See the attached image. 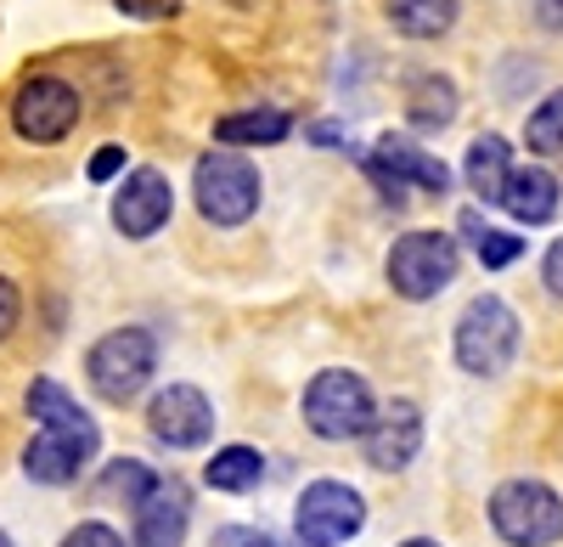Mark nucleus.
<instances>
[{
    "instance_id": "obj_1",
    "label": "nucleus",
    "mask_w": 563,
    "mask_h": 547,
    "mask_svg": "<svg viewBox=\"0 0 563 547\" xmlns=\"http://www.w3.org/2000/svg\"><path fill=\"white\" fill-rule=\"evenodd\" d=\"M153 368H158V344H153L147 328H113L85 355L90 390H97L102 401H113V406H124V401H135L141 390H147Z\"/></svg>"
},
{
    "instance_id": "obj_2",
    "label": "nucleus",
    "mask_w": 563,
    "mask_h": 547,
    "mask_svg": "<svg viewBox=\"0 0 563 547\" xmlns=\"http://www.w3.org/2000/svg\"><path fill=\"white\" fill-rule=\"evenodd\" d=\"M490 525L512 547H552L563 541V496L541 480H507L490 496Z\"/></svg>"
},
{
    "instance_id": "obj_3",
    "label": "nucleus",
    "mask_w": 563,
    "mask_h": 547,
    "mask_svg": "<svg viewBox=\"0 0 563 547\" xmlns=\"http://www.w3.org/2000/svg\"><path fill=\"white\" fill-rule=\"evenodd\" d=\"M372 413H378V406H372V384L350 368H327L305 390V424L321 440H361Z\"/></svg>"
},
{
    "instance_id": "obj_4",
    "label": "nucleus",
    "mask_w": 563,
    "mask_h": 547,
    "mask_svg": "<svg viewBox=\"0 0 563 547\" xmlns=\"http://www.w3.org/2000/svg\"><path fill=\"white\" fill-rule=\"evenodd\" d=\"M512 350H519V316L507 310V299L485 294L462 310V322H456V361H462V373H474V379H496Z\"/></svg>"
},
{
    "instance_id": "obj_5",
    "label": "nucleus",
    "mask_w": 563,
    "mask_h": 547,
    "mask_svg": "<svg viewBox=\"0 0 563 547\" xmlns=\"http://www.w3.org/2000/svg\"><path fill=\"white\" fill-rule=\"evenodd\" d=\"M198 209L214 226H243L260 209V169L238 153H203L198 158Z\"/></svg>"
},
{
    "instance_id": "obj_6",
    "label": "nucleus",
    "mask_w": 563,
    "mask_h": 547,
    "mask_svg": "<svg viewBox=\"0 0 563 547\" xmlns=\"http://www.w3.org/2000/svg\"><path fill=\"white\" fill-rule=\"evenodd\" d=\"M102 446V429L79 418V424H40V435L23 446V474L34 485H68L79 480V469L97 458Z\"/></svg>"
},
{
    "instance_id": "obj_7",
    "label": "nucleus",
    "mask_w": 563,
    "mask_h": 547,
    "mask_svg": "<svg viewBox=\"0 0 563 547\" xmlns=\"http://www.w3.org/2000/svg\"><path fill=\"white\" fill-rule=\"evenodd\" d=\"M12 124L23 142H40V147H52L63 142V135L79 124V90L57 74H34L18 85V97H12Z\"/></svg>"
},
{
    "instance_id": "obj_8",
    "label": "nucleus",
    "mask_w": 563,
    "mask_h": 547,
    "mask_svg": "<svg viewBox=\"0 0 563 547\" xmlns=\"http://www.w3.org/2000/svg\"><path fill=\"white\" fill-rule=\"evenodd\" d=\"M456 243L445 232H406L389 249V283L400 299H434L456 277Z\"/></svg>"
},
{
    "instance_id": "obj_9",
    "label": "nucleus",
    "mask_w": 563,
    "mask_h": 547,
    "mask_svg": "<svg viewBox=\"0 0 563 547\" xmlns=\"http://www.w3.org/2000/svg\"><path fill=\"white\" fill-rule=\"evenodd\" d=\"M294 525H299V541H305V547H339V541L361 536L366 503H361V491H350L344 480H316V485H305V496H299Z\"/></svg>"
},
{
    "instance_id": "obj_10",
    "label": "nucleus",
    "mask_w": 563,
    "mask_h": 547,
    "mask_svg": "<svg viewBox=\"0 0 563 547\" xmlns=\"http://www.w3.org/2000/svg\"><path fill=\"white\" fill-rule=\"evenodd\" d=\"M366 175L384 187L389 204H406V187H422V193H445L451 187V169L440 158H429L411 135H384L366 158Z\"/></svg>"
},
{
    "instance_id": "obj_11",
    "label": "nucleus",
    "mask_w": 563,
    "mask_h": 547,
    "mask_svg": "<svg viewBox=\"0 0 563 547\" xmlns=\"http://www.w3.org/2000/svg\"><path fill=\"white\" fill-rule=\"evenodd\" d=\"M147 429L175 451H192L214 435V406L198 384H164L147 406Z\"/></svg>"
},
{
    "instance_id": "obj_12",
    "label": "nucleus",
    "mask_w": 563,
    "mask_h": 547,
    "mask_svg": "<svg viewBox=\"0 0 563 547\" xmlns=\"http://www.w3.org/2000/svg\"><path fill=\"white\" fill-rule=\"evenodd\" d=\"M361 440H366V463L395 474V469H406L417 458V446H422V413L411 401H389L384 413H372Z\"/></svg>"
},
{
    "instance_id": "obj_13",
    "label": "nucleus",
    "mask_w": 563,
    "mask_h": 547,
    "mask_svg": "<svg viewBox=\"0 0 563 547\" xmlns=\"http://www.w3.org/2000/svg\"><path fill=\"white\" fill-rule=\"evenodd\" d=\"M169 209H175L169 175L135 169V175H124V187H119V198H113V226H119L124 238H153L158 226L169 220Z\"/></svg>"
},
{
    "instance_id": "obj_14",
    "label": "nucleus",
    "mask_w": 563,
    "mask_h": 547,
    "mask_svg": "<svg viewBox=\"0 0 563 547\" xmlns=\"http://www.w3.org/2000/svg\"><path fill=\"white\" fill-rule=\"evenodd\" d=\"M186 519H192V496L180 480H158L147 496L135 503V547H180Z\"/></svg>"
},
{
    "instance_id": "obj_15",
    "label": "nucleus",
    "mask_w": 563,
    "mask_h": 547,
    "mask_svg": "<svg viewBox=\"0 0 563 547\" xmlns=\"http://www.w3.org/2000/svg\"><path fill=\"white\" fill-rule=\"evenodd\" d=\"M501 204H507L512 220L547 226V220L558 215V180H552V169H541V164H530V169H507Z\"/></svg>"
},
{
    "instance_id": "obj_16",
    "label": "nucleus",
    "mask_w": 563,
    "mask_h": 547,
    "mask_svg": "<svg viewBox=\"0 0 563 547\" xmlns=\"http://www.w3.org/2000/svg\"><path fill=\"white\" fill-rule=\"evenodd\" d=\"M406 119L417 130H445L456 119V85L445 74H417L406 90Z\"/></svg>"
},
{
    "instance_id": "obj_17",
    "label": "nucleus",
    "mask_w": 563,
    "mask_h": 547,
    "mask_svg": "<svg viewBox=\"0 0 563 547\" xmlns=\"http://www.w3.org/2000/svg\"><path fill=\"white\" fill-rule=\"evenodd\" d=\"M507 169H512V153H507L501 135H479V142L467 147V164H462L467 187H474V198H485V204H501Z\"/></svg>"
},
{
    "instance_id": "obj_18",
    "label": "nucleus",
    "mask_w": 563,
    "mask_h": 547,
    "mask_svg": "<svg viewBox=\"0 0 563 547\" xmlns=\"http://www.w3.org/2000/svg\"><path fill=\"white\" fill-rule=\"evenodd\" d=\"M288 130H294L288 113L254 108V113H225V119L214 124V142H225V147H271V142H282Z\"/></svg>"
},
{
    "instance_id": "obj_19",
    "label": "nucleus",
    "mask_w": 563,
    "mask_h": 547,
    "mask_svg": "<svg viewBox=\"0 0 563 547\" xmlns=\"http://www.w3.org/2000/svg\"><path fill=\"white\" fill-rule=\"evenodd\" d=\"M203 480L214 491H254L265 480V458H260L254 446H225V451H214V458H209Z\"/></svg>"
},
{
    "instance_id": "obj_20",
    "label": "nucleus",
    "mask_w": 563,
    "mask_h": 547,
    "mask_svg": "<svg viewBox=\"0 0 563 547\" xmlns=\"http://www.w3.org/2000/svg\"><path fill=\"white\" fill-rule=\"evenodd\" d=\"M389 18L411 40H440L456 23V0H389Z\"/></svg>"
},
{
    "instance_id": "obj_21",
    "label": "nucleus",
    "mask_w": 563,
    "mask_h": 547,
    "mask_svg": "<svg viewBox=\"0 0 563 547\" xmlns=\"http://www.w3.org/2000/svg\"><path fill=\"white\" fill-rule=\"evenodd\" d=\"M29 413H34V424H79V418H90L57 379H34L29 384Z\"/></svg>"
},
{
    "instance_id": "obj_22",
    "label": "nucleus",
    "mask_w": 563,
    "mask_h": 547,
    "mask_svg": "<svg viewBox=\"0 0 563 547\" xmlns=\"http://www.w3.org/2000/svg\"><path fill=\"white\" fill-rule=\"evenodd\" d=\"M462 232L474 238V249H479V260L490 265V271H501V265H512L525 254V243L512 238V232H490V226L479 220V215H462Z\"/></svg>"
},
{
    "instance_id": "obj_23",
    "label": "nucleus",
    "mask_w": 563,
    "mask_h": 547,
    "mask_svg": "<svg viewBox=\"0 0 563 547\" xmlns=\"http://www.w3.org/2000/svg\"><path fill=\"white\" fill-rule=\"evenodd\" d=\"M102 485H108V496H124V503L135 508L141 496H147V491L158 485V474H153L147 463H141V458H119V463H108Z\"/></svg>"
},
{
    "instance_id": "obj_24",
    "label": "nucleus",
    "mask_w": 563,
    "mask_h": 547,
    "mask_svg": "<svg viewBox=\"0 0 563 547\" xmlns=\"http://www.w3.org/2000/svg\"><path fill=\"white\" fill-rule=\"evenodd\" d=\"M525 142H530V153H558L563 147V90H552V97L530 113Z\"/></svg>"
},
{
    "instance_id": "obj_25",
    "label": "nucleus",
    "mask_w": 563,
    "mask_h": 547,
    "mask_svg": "<svg viewBox=\"0 0 563 547\" xmlns=\"http://www.w3.org/2000/svg\"><path fill=\"white\" fill-rule=\"evenodd\" d=\"M63 547H124V536L113 525H102V519H85V525H74L63 536Z\"/></svg>"
},
{
    "instance_id": "obj_26",
    "label": "nucleus",
    "mask_w": 563,
    "mask_h": 547,
    "mask_svg": "<svg viewBox=\"0 0 563 547\" xmlns=\"http://www.w3.org/2000/svg\"><path fill=\"white\" fill-rule=\"evenodd\" d=\"M113 7H119L124 18H147V23H158V18H175V12H180V0H113Z\"/></svg>"
},
{
    "instance_id": "obj_27",
    "label": "nucleus",
    "mask_w": 563,
    "mask_h": 547,
    "mask_svg": "<svg viewBox=\"0 0 563 547\" xmlns=\"http://www.w3.org/2000/svg\"><path fill=\"white\" fill-rule=\"evenodd\" d=\"M18 316H23V294H18V283H7V277H0V344L12 339Z\"/></svg>"
},
{
    "instance_id": "obj_28",
    "label": "nucleus",
    "mask_w": 563,
    "mask_h": 547,
    "mask_svg": "<svg viewBox=\"0 0 563 547\" xmlns=\"http://www.w3.org/2000/svg\"><path fill=\"white\" fill-rule=\"evenodd\" d=\"M209 547H276V541L265 530H254V525H225V530H214Z\"/></svg>"
},
{
    "instance_id": "obj_29",
    "label": "nucleus",
    "mask_w": 563,
    "mask_h": 547,
    "mask_svg": "<svg viewBox=\"0 0 563 547\" xmlns=\"http://www.w3.org/2000/svg\"><path fill=\"white\" fill-rule=\"evenodd\" d=\"M124 169V147H97V158H90V180H113Z\"/></svg>"
},
{
    "instance_id": "obj_30",
    "label": "nucleus",
    "mask_w": 563,
    "mask_h": 547,
    "mask_svg": "<svg viewBox=\"0 0 563 547\" xmlns=\"http://www.w3.org/2000/svg\"><path fill=\"white\" fill-rule=\"evenodd\" d=\"M541 277H547V288H552V294L563 299V238H558V243L547 249V260H541Z\"/></svg>"
},
{
    "instance_id": "obj_31",
    "label": "nucleus",
    "mask_w": 563,
    "mask_h": 547,
    "mask_svg": "<svg viewBox=\"0 0 563 547\" xmlns=\"http://www.w3.org/2000/svg\"><path fill=\"white\" fill-rule=\"evenodd\" d=\"M536 12H541V23H547V29H558V34H563V0H536Z\"/></svg>"
},
{
    "instance_id": "obj_32",
    "label": "nucleus",
    "mask_w": 563,
    "mask_h": 547,
    "mask_svg": "<svg viewBox=\"0 0 563 547\" xmlns=\"http://www.w3.org/2000/svg\"><path fill=\"white\" fill-rule=\"evenodd\" d=\"M400 547H440V541H422V536H417V541H400Z\"/></svg>"
},
{
    "instance_id": "obj_33",
    "label": "nucleus",
    "mask_w": 563,
    "mask_h": 547,
    "mask_svg": "<svg viewBox=\"0 0 563 547\" xmlns=\"http://www.w3.org/2000/svg\"><path fill=\"white\" fill-rule=\"evenodd\" d=\"M0 547H12V536H7V530H0Z\"/></svg>"
}]
</instances>
